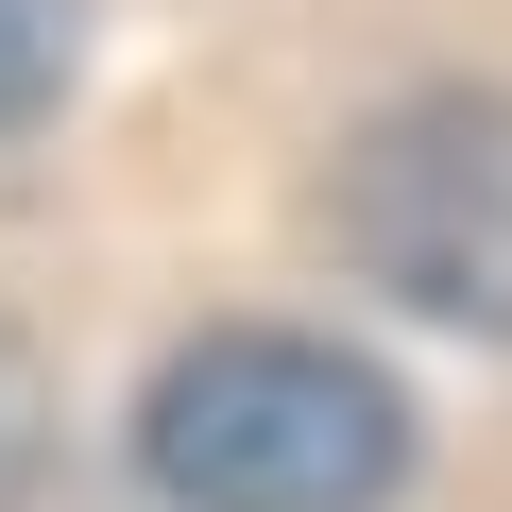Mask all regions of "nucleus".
Returning a JSON list of instances; mask_svg holds the SVG:
<instances>
[{
  "mask_svg": "<svg viewBox=\"0 0 512 512\" xmlns=\"http://www.w3.org/2000/svg\"><path fill=\"white\" fill-rule=\"evenodd\" d=\"M69 103V0H0V137H35Z\"/></svg>",
  "mask_w": 512,
  "mask_h": 512,
  "instance_id": "obj_3",
  "label": "nucleus"
},
{
  "mask_svg": "<svg viewBox=\"0 0 512 512\" xmlns=\"http://www.w3.org/2000/svg\"><path fill=\"white\" fill-rule=\"evenodd\" d=\"M35 461H52V393H35L18 342H0V495H35Z\"/></svg>",
  "mask_w": 512,
  "mask_h": 512,
  "instance_id": "obj_4",
  "label": "nucleus"
},
{
  "mask_svg": "<svg viewBox=\"0 0 512 512\" xmlns=\"http://www.w3.org/2000/svg\"><path fill=\"white\" fill-rule=\"evenodd\" d=\"M325 239H342L359 291L512 342V103H478V86L376 103L325 171Z\"/></svg>",
  "mask_w": 512,
  "mask_h": 512,
  "instance_id": "obj_2",
  "label": "nucleus"
},
{
  "mask_svg": "<svg viewBox=\"0 0 512 512\" xmlns=\"http://www.w3.org/2000/svg\"><path fill=\"white\" fill-rule=\"evenodd\" d=\"M137 478L171 512H393L410 393L308 325H205L137 393Z\"/></svg>",
  "mask_w": 512,
  "mask_h": 512,
  "instance_id": "obj_1",
  "label": "nucleus"
}]
</instances>
